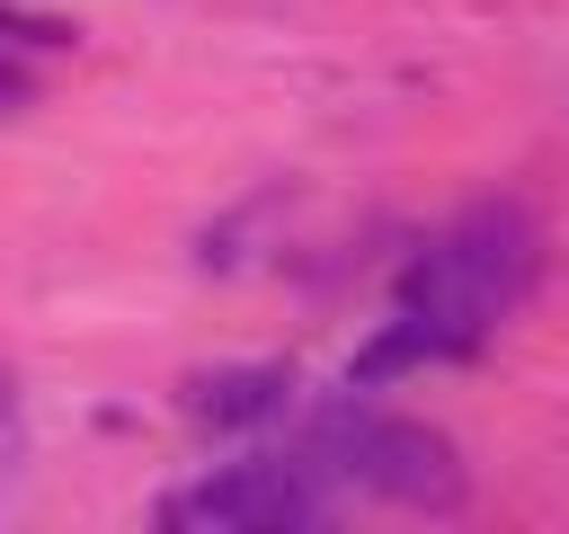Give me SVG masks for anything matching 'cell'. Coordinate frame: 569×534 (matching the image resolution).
Listing matches in <instances>:
<instances>
[{
  "instance_id": "obj_4",
  "label": "cell",
  "mask_w": 569,
  "mask_h": 534,
  "mask_svg": "<svg viewBox=\"0 0 569 534\" xmlns=\"http://www.w3.org/2000/svg\"><path fill=\"white\" fill-rule=\"evenodd\" d=\"M276 400H284V365H222V374L187 383V418H204V427H249Z\"/></svg>"
},
{
  "instance_id": "obj_5",
  "label": "cell",
  "mask_w": 569,
  "mask_h": 534,
  "mask_svg": "<svg viewBox=\"0 0 569 534\" xmlns=\"http://www.w3.org/2000/svg\"><path fill=\"white\" fill-rule=\"evenodd\" d=\"M427 356H445V338H436V320H427V312H409V303H400V320H391L373 347H356L347 383L365 392V383H391V374H409V365H427Z\"/></svg>"
},
{
  "instance_id": "obj_1",
  "label": "cell",
  "mask_w": 569,
  "mask_h": 534,
  "mask_svg": "<svg viewBox=\"0 0 569 534\" xmlns=\"http://www.w3.org/2000/svg\"><path fill=\"white\" fill-rule=\"evenodd\" d=\"M533 258H542V240H533V222H525L516 205H471V214L400 276V303L436 320L445 356H471V347L525 303Z\"/></svg>"
},
{
  "instance_id": "obj_3",
  "label": "cell",
  "mask_w": 569,
  "mask_h": 534,
  "mask_svg": "<svg viewBox=\"0 0 569 534\" xmlns=\"http://www.w3.org/2000/svg\"><path fill=\"white\" fill-rule=\"evenodd\" d=\"M160 516L169 525H213V534H267V525H320L329 490L311 481V463H231V472L178 490Z\"/></svg>"
},
{
  "instance_id": "obj_2",
  "label": "cell",
  "mask_w": 569,
  "mask_h": 534,
  "mask_svg": "<svg viewBox=\"0 0 569 534\" xmlns=\"http://www.w3.org/2000/svg\"><path fill=\"white\" fill-rule=\"evenodd\" d=\"M311 454H320L311 472H338V481H356V490H373L391 507H436V516L462 507V463L418 418H382L365 400H338V409L311 418Z\"/></svg>"
}]
</instances>
